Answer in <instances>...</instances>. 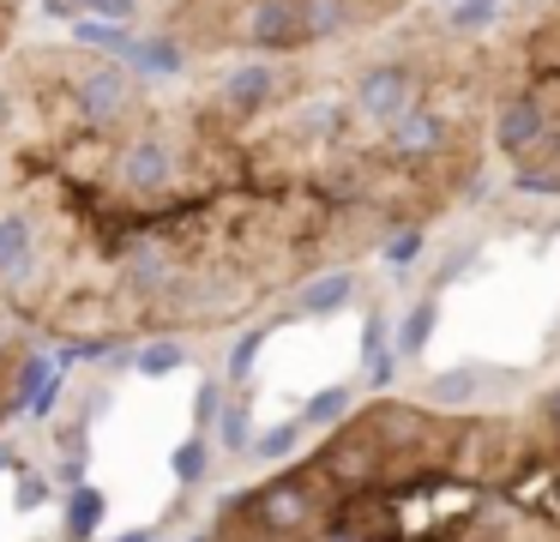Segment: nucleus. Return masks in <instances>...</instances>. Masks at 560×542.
<instances>
[{"instance_id": "obj_1", "label": "nucleus", "mask_w": 560, "mask_h": 542, "mask_svg": "<svg viewBox=\"0 0 560 542\" xmlns=\"http://www.w3.org/2000/svg\"><path fill=\"white\" fill-rule=\"evenodd\" d=\"M488 96H524L542 115L530 163L560 169V0H512L500 43L488 48Z\"/></svg>"}, {"instance_id": "obj_2", "label": "nucleus", "mask_w": 560, "mask_h": 542, "mask_svg": "<svg viewBox=\"0 0 560 542\" xmlns=\"http://www.w3.org/2000/svg\"><path fill=\"white\" fill-rule=\"evenodd\" d=\"M254 0H163V31L182 36L187 55H218L230 43V24ZM283 7H295L307 48H326V43H343V36H362L374 24L398 19L410 0H283Z\"/></svg>"}, {"instance_id": "obj_3", "label": "nucleus", "mask_w": 560, "mask_h": 542, "mask_svg": "<svg viewBox=\"0 0 560 542\" xmlns=\"http://www.w3.org/2000/svg\"><path fill=\"white\" fill-rule=\"evenodd\" d=\"M331 506L338 500H331L326 482H319L307 464H295V470H283V476L259 482L254 494H230L223 512L247 518L254 530H266V537H278V542H302L307 530H319V518H326Z\"/></svg>"}, {"instance_id": "obj_4", "label": "nucleus", "mask_w": 560, "mask_h": 542, "mask_svg": "<svg viewBox=\"0 0 560 542\" xmlns=\"http://www.w3.org/2000/svg\"><path fill=\"white\" fill-rule=\"evenodd\" d=\"M536 452V434L512 416H488V422H452V452L446 470L476 488H500L524 458Z\"/></svg>"}, {"instance_id": "obj_5", "label": "nucleus", "mask_w": 560, "mask_h": 542, "mask_svg": "<svg viewBox=\"0 0 560 542\" xmlns=\"http://www.w3.org/2000/svg\"><path fill=\"white\" fill-rule=\"evenodd\" d=\"M307 470L331 488V500H350V494H374L380 488L386 452H380V440L368 434L362 416H343V428L331 434L314 458H307Z\"/></svg>"}, {"instance_id": "obj_6", "label": "nucleus", "mask_w": 560, "mask_h": 542, "mask_svg": "<svg viewBox=\"0 0 560 542\" xmlns=\"http://www.w3.org/2000/svg\"><path fill=\"white\" fill-rule=\"evenodd\" d=\"M350 296H355V277L350 272H319V277H307V284H302L295 308H302L307 320H326V313L350 308Z\"/></svg>"}, {"instance_id": "obj_7", "label": "nucleus", "mask_w": 560, "mask_h": 542, "mask_svg": "<svg viewBox=\"0 0 560 542\" xmlns=\"http://www.w3.org/2000/svg\"><path fill=\"white\" fill-rule=\"evenodd\" d=\"M103 512H109V500H103V488H91V482H79V488H67V518H61V542H91L103 524Z\"/></svg>"}, {"instance_id": "obj_8", "label": "nucleus", "mask_w": 560, "mask_h": 542, "mask_svg": "<svg viewBox=\"0 0 560 542\" xmlns=\"http://www.w3.org/2000/svg\"><path fill=\"white\" fill-rule=\"evenodd\" d=\"M31 253H37V223L25 211H7L0 217V277H13L19 265H31Z\"/></svg>"}, {"instance_id": "obj_9", "label": "nucleus", "mask_w": 560, "mask_h": 542, "mask_svg": "<svg viewBox=\"0 0 560 542\" xmlns=\"http://www.w3.org/2000/svg\"><path fill=\"white\" fill-rule=\"evenodd\" d=\"M187 368V344L182 337H151L145 349H133V373L139 380H170Z\"/></svg>"}, {"instance_id": "obj_10", "label": "nucleus", "mask_w": 560, "mask_h": 542, "mask_svg": "<svg viewBox=\"0 0 560 542\" xmlns=\"http://www.w3.org/2000/svg\"><path fill=\"white\" fill-rule=\"evenodd\" d=\"M434 320H440V301H434V296H422L410 313H404V325H398V344H392V349H398V361L422 356V349H428V337H434Z\"/></svg>"}, {"instance_id": "obj_11", "label": "nucleus", "mask_w": 560, "mask_h": 542, "mask_svg": "<svg viewBox=\"0 0 560 542\" xmlns=\"http://www.w3.org/2000/svg\"><path fill=\"white\" fill-rule=\"evenodd\" d=\"M218 446L223 452H247V440H254V404L247 397H223V410H218Z\"/></svg>"}, {"instance_id": "obj_12", "label": "nucleus", "mask_w": 560, "mask_h": 542, "mask_svg": "<svg viewBox=\"0 0 560 542\" xmlns=\"http://www.w3.org/2000/svg\"><path fill=\"white\" fill-rule=\"evenodd\" d=\"M170 470H175V482H182V488H199V482H206V470H211L206 434H187V440L170 452Z\"/></svg>"}, {"instance_id": "obj_13", "label": "nucleus", "mask_w": 560, "mask_h": 542, "mask_svg": "<svg viewBox=\"0 0 560 542\" xmlns=\"http://www.w3.org/2000/svg\"><path fill=\"white\" fill-rule=\"evenodd\" d=\"M350 416V385H326L302 404V428H331V422Z\"/></svg>"}, {"instance_id": "obj_14", "label": "nucleus", "mask_w": 560, "mask_h": 542, "mask_svg": "<svg viewBox=\"0 0 560 542\" xmlns=\"http://www.w3.org/2000/svg\"><path fill=\"white\" fill-rule=\"evenodd\" d=\"M476 368H446V373H434L428 380V404H470L476 397Z\"/></svg>"}, {"instance_id": "obj_15", "label": "nucleus", "mask_w": 560, "mask_h": 542, "mask_svg": "<svg viewBox=\"0 0 560 542\" xmlns=\"http://www.w3.org/2000/svg\"><path fill=\"white\" fill-rule=\"evenodd\" d=\"M266 337H271V325H247V332L235 337V349H230V385L254 380V361H259V349H266Z\"/></svg>"}, {"instance_id": "obj_16", "label": "nucleus", "mask_w": 560, "mask_h": 542, "mask_svg": "<svg viewBox=\"0 0 560 542\" xmlns=\"http://www.w3.org/2000/svg\"><path fill=\"white\" fill-rule=\"evenodd\" d=\"M302 416H295V422H278V428H266V434H254V440H247V452H254V458H266V464H271V458H290L295 452V446H302Z\"/></svg>"}, {"instance_id": "obj_17", "label": "nucleus", "mask_w": 560, "mask_h": 542, "mask_svg": "<svg viewBox=\"0 0 560 542\" xmlns=\"http://www.w3.org/2000/svg\"><path fill=\"white\" fill-rule=\"evenodd\" d=\"M13 506L19 512H43V506H49V482H43L25 458H13Z\"/></svg>"}, {"instance_id": "obj_18", "label": "nucleus", "mask_w": 560, "mask_h": 542, "mask_svg": "<svg viewBox=\"0 0 560 542\" xmlns=\"http://www.w3.org/2000/svg\"><path fill=\"white\" fill-rule=\"evenodd\" d=\"M512 187L536 199H560V169L555 163H512Z\"/></svg>"}, {"instance_id": "obj_19", "label": "nucleus", "mask_w": 560, "mask_h": 542, "mask_svg": "<svg viewBox=\"0 0 560 542\" xmlns=\"http://www.w3.org/2000/svg\"><path fill=\"white\" fill-rule=\"evenodd\" d=\"M422 241H428L422 223H392V235H386V247H380V253H386L392 265H410L416 253H422Z\"/></svg>"}, {"instance_id": "obj_20", "label": "nucleus", "mask_w": 560, "mask_h": 542, "mask_svg": "<svg viewBox=\"0 0 560 542\" xmlns=\"http://www.w3.org/2000/svg\"><path fill=\"white\" fill-rule=\"evenodd\" d=\"M218 410H223V380H199V392H194V434H211Z\"/></svg>"}, {"instance_id": "obj_21", "label": "nucleus", "mask_w": 560, "mask_h": 542, "mask_svg": "<svg viewBox=\"0 0 560 542\" xmlns=\"http://www.w3.org/2000/svg\"><path fill=\"white\" fill-rule=\"evenodd\" d=\"M55 446H61V452H85L91 458V422H79V416L55 422Z\"/></svg>"}, {"instance_id": "obj_22", "label": "nucleus", "mask_w": 560, "mask_h": 542, "mask_svg": "<svg viewBox=\"0 0 560 542\" xmlns=\"http://www.w3.org/2000/svg\"><path fill=\"white\" fill-rule=\"evenodd\" d=\"M392 380H398V349H374V356H368V385L386 392Z\"/></svg>"}, {"instance_id": "obj_23", "label": "nucleus", "mask_w": 560, "mask_h": 542, "mask_svg": "<svg viewBox=\"0 0 560 542\" xmlns=\"http://www.w3.org/2000/svg\"><path fill=\"white\" fill-rule=\"evenodd\" d=\"M79 7H85L91 19H115V24H133L139 0H79Z\"/></svg>"}, {"instance_id": "obj_24", "label": "nucleus", "mask_w": 560, "mask_h": 542, "mask_svg": "<svg viewBox=\"0 0 560 542\" xmlns=\"http://www.w3.org/2000/svg\"><path fill=\"white\" fill-rule=\"evenodd\" d=\"M85 470H91V458H85V452H61L55 476H61V488H79V482H85Z\"/></svg>"}, {"instance_id": "obj_25", "label": "nucleus", "mask_w": 560, "mask_h": 542, "mask_svg": "<svg viewBox=\"0 0 560 542\" xmlns=\"http://www.w3.org/2000/svg\"><path fill=\"white\" fill-rule=\"evenodd\" d=\"M542 428H548V446H560V385L542 397Z\"/></svg>"}, {"instance_id": "obj_26", "label": "nucleus", "mask_w": 560, "mask_h": 542, "mask_svg": "<svg viewBox=\"0 0 560 542\" xmlns=\"http://www.w3.org/2000/svg\"><path fill=\"white\" fill-rule=\"evenodd\" d=\"M374 349H386V320H380V313H368V325H362V356H374Z\"/></svg>"}, {"instance_id": "obj_27", "label": "nucleus", "mask_w": 560, "mask_h": 542, "mask_svg": "<svg viewBox=\"0 0 560 542\" xmlns=\"http://www.w3.org/2000/svg\"><path fill=\"white\" fill-rule=\"evenodd\" d=\"M13 120H19V91L0 84V132H13Z\"/></svg>"}, {"instance_id": "obj_28", "label": "nucleus", "mask_w": 560, "mask_h": 542, "mask_svg": "<svg viewBox=\"0 0 560 542\" xmlns=\"http://www.w3.org/2000/svg\"><path fill=\"white\" fill-rule=\"evenodd\" d=\"M115 542H151V530H121Z\"/></svg>"}, {"instance_id": "obj_29", "label": "nucleus", "mask_w": 560, "mask_h": 542, "mask_svg": "<svg viewBox=\"0 0 560 542\" xmlns=\"http://www.w3.org/2000/svg\"><path fill=\"white\" fill-rule=\"evenodd\" d=\"M13 458H19V452H13L7 440H0V470H13Z\"/></svg>"}, {"instance_id": "obj_30", "label": "nucleus", "mask_w": 560, "mask_h": 542, "mask_svg": "<svg viewBox=\"0 0 560 542\" xmlns=\"http://www.w3.org/2000/svg\"><path fill=\"white\" fill-rule=\"evenodd\" d=\"M187 542H211V537H187Z\"/></svg>"}, {"instance_id": "obj_31", "label": "nucleus", "mask_w": 560, "mask_h": 542, "mask_svg": "<svg viewBox=\"0 0 560 542\" xmlns=\"http://www.w3.org/2000/svg\"><path fill=\"white\" fill-rule=\"evenodd\" d=\"M151 542H158V537H151Z\"/></svg>"}, {"instance_id": "obj_32", "label": "nucleus", "mask_w": 560, "mask_h": 542, "mask_svg": "<svg viewBox=\"0 0 560 542\" xmlns=\"http://www.w3.org/2000/svg\"><path fill=\"white\" fill-rule=\"evenodd\" d=\"M55 542H61V537H55Z\"/></svg>"}]
</instances>
